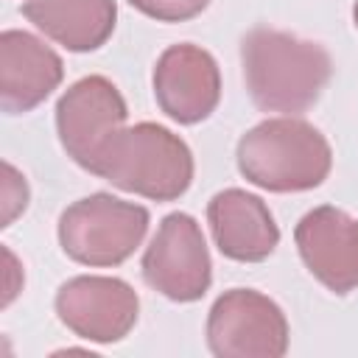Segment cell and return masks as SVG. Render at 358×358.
I'll use <instances>...</instances> for the list:
<instances>
[{"mask_svg":"<svg viewBox=\"0 0 358 358\" xmlns=\"http://www.w3.org/2000/svg\"><path fill=\"white\" fill-rule=\"evenodd\" d=\"M243 78L263 112L299 115L313 106L330 78V53L310 39L257 25L241 42Z\"/></svg>","mask_w":358,"mask_h":358,"instance_id":"obj_1","label":"cell"},{"mask_svg":"<svg viewBox=\"0 0 358 358\" xmlns=\"http://www.w3.org/2000/svg\"><path fill=\"white\" fill-rule=\"evenodd\" d=\"M333 165L324 134L296 117H271L249 129L238 143L241 173L271 193L319 187Z\"/></svg>","mask_w":358,"mask_h":358,"instance_id":"obj_2","label":"cell"},{"mask_svg":"<svg viewBox=\"0 0 358 358\" xmlns=\"http://www.w3.org/2000/svg\"><path fill=\"white\" fill-rule=\"evenodd\" d=\"M95 176L126 193L154 201H173L193 182V154L187 143L165 126H123L103 148Z\"/></svg>","mask_w":358,"mask_h":358,"instance_id":"obj_3","label":"cell"},{"mask_svg":"<svg viewBox=\"0 0 358 358\" xmlns=\"http://www.w3.org/2000/svg\"><path fill=\"white\" fill-rule=\"evenodd\" d=\"M145 232L148 210L109 193L78 199L59 218V243L81 266L123 263L143 243Z\"/></svg>","mask_w":358,"mask_h":358,"instance_id":"obj_4","label":"cell"},{"mask_svg":"<svg viewBox=\"0 0 358 358\" xmlns=\"http://www.w3.org/2000/svg\"><path fill=\"white\" fill-rule=\"evenodd\" d=\"M207 344L218 358H280L288 350V322L266 294L232 288L210 308Z\"/></svg>","mask_w":358,"mask_h":358,"instance_id":"obj_5","label":"cell"},{"mask_svg":"<svg viewBox=\"0 0 358 358\" xmlns=\"http://www.w3.org/2000/svg\"><path fill=\"white\" fill-rule=\"evenodd\" d=\"M126 101L103 76H87L64 90L56 103L59 140L84 171L95 173L103 148L126 123Z\"/></svg>","mask_w":358,"mask_h":358,"instance_id":"obj_6","label":"cell"},{"mask_svg":"<svg viewBox=\"0 0 358 358\" xmlns=\"http://www.w3.org/2000/svg\"><path fill=\"white\" fill-rule=\"evenodd\" d=\"M143 277L154 291L173 302L204 296L213 282V263L196 218L187 213H171L162 218L143 255Z\"/></svg>","mask_w":358,"mask_h":358,"instance_id":"obj_7","label":"cell"},{"mask_svg":"<svg viewBox=\"0 0 358 358\" xmlns=\"http://www.w3.org/2000/svg\"><path fill=\"white\" fill-rule=\"evenodd\" d=\"M140 299L117 277H73L56 294V313L78 338L112 344L129 336L137 322Z\"/></svg>","mask_w":358,"mask_h":358,"instance_id":"obj_8","label":"cell"},{"mask_svg":"<svg viewBox=\"0 0 358 358\" xmlns=\"http://www.w3.org/2000/svg\"><path fill=\"white\" fill-rule=\"evenodd\" d=\"M154 98L176 123H199L221 101V73L215 59L190 42L171 45L154 67Z\"/></svg>","mask_w":358,"mask_h":358,"instance_id":"obj_9","label":"cell"},{"mask_svg":"<svg viewBox=\"0 0 358 358\" xmlns=\"http://www.w3.org/2000/svg\"><path fill=\"white\" fill-rule=\"evenodd\" d=\"M296 249L308 271L333 294L358 288V221L344 210L316 207L294 229Z\"/></svg>","mask_w":358,"mask_h":358,"instance_id":"obj_10","label":"cell"},{"mask_svg":"<svg viewBox=\"0 0 358 358\" xmlns=\"http://www.w3.org/2000/svg\"><path fill=\"white\" fill-rule=\"evenodd\" d=\"M64 67L53 48L25 31H3L0 36V106L22 115L39 106L59 84Z\"/></svg>","mask_w":358,"mask_h":358,"instance_id":"obj_11","label":"cell"},{"mask_svg":"<svg viewBox=\"0 0 358 358\" xmlns=\"http://www.w3.org/2000/svg\"><path fill=\"white\" fill-rule=\"evenodd\" d=\"M207 221L215 246L229 260L257 263L266 260L280 243V229L263 199L238 187L221 190L210 199Z\"/></svg>","mask_w":358,"mask_h":358,"instance_id":"obj_12","label":"cell"},{"mask_svg":"<svg viewBox=\"0 0 358 358\" xmlns=\"http://www.w3.org/2000/svg\"><path fill=\"white\" fill-rule=\"evenodd\" d=\"M22 14L53 42L87 53L112 36L117 6L115 0H25Z\"/></svg>","mask_w":358,"mask_h":358,"instance_id":"obj_13","label":"cell"},{"mask_svg":"<svg viewBox=\"0 0 358 358\" xmlns=\"http://www.w3.org/2000/svg\"><path fill=\"white\" fill-rule=\"evenodd\" d=\"M25 207H28V185H25V176L11 162H3V179H0V227H8Z\"/></svg>","mask_w":358,"mask_h":358,"instance_id":"obj_14","label":"cell"},{"mask_svg":"<svg viewBox=\"0 0 358 358\" xmlns=\"http://www.w3.org/2000/svg\"><path fill=\"white\" fill-rule=\"evenodd\" d=\"M137 11L159 22H185L207 8L210 0H129Z\"/></svg>","mask_w":358,"mask_h":358,"instance_id":"obj_15","label":"cell"},{"mask_svg":"<svg viewBox=\"0 0 358 358\" xmlns=\"http://www.w3.org/2000/svg\"><path fill=\"white\" fill-rule=\"evenodd\" d=\"M3 260H6V288H3V302L0 305L8 308L11 299L22 288V268H20V263H17V257H14V252L8 246H3Z\"/></svg>","mask_w":358,"mask_h":358,"instance_id":"obj_16","label":"cell"},{"mask_svg":"<svg viewBox=\"0 0 358 358\" xmlns=\"http://www.w3.org/2000/svg\"><path fill=\"white\" fill-rule=\"evenodd\" d=\"M352 20H355V28H358V0H355V8H352Z\"/></svg>","mask_w":358,"mask_h":358,"instance_id":"obj_17","label":"cell"}]
</instances>
